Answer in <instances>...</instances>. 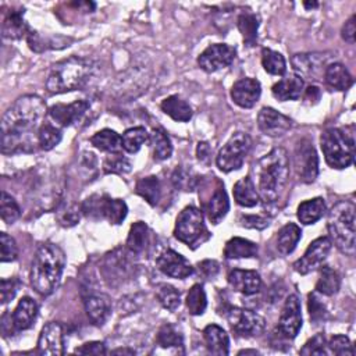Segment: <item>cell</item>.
I'll list each match as a JSON object with an SVG mask.
<instances>
[{
    "label": "cell",
    "mask_w": 356,
    "mask_h": 356,
    "mask_svg": "<svg viewBox=\"0 0 356 356\" xmlns=\"http://www.w3.org/2000/svg\"><path fill=\"white\" fill-rule=\"evenodd\" d=\"M47 113L42 97L36 95L18 97L1 120V153H32L38 143V131Z\"/></svg>",
    "instance_id": "6da1fadb"
},
{
    "label": "cell",
    "mask_w": 356,
    "mask_h": 356,
    "mask_svg": "<svg viewBox=\"0 0 356 356\" xmlns=\"http://www.w3.org/2000/svg\"><path fill=\"white\" fill-rule=\"evenodd\" d=\"M257 178V192L264 204H275L289 179V157L285 149L274 147L264 154L253 168Z\"/></svg>",
    "instance_id": "7a4b0ae2"
},
{
    "label": "cell",
    "mask_w": 356,
    "mask_h": 356,
    "mask_svg": "<svg viewBox=\"0 0 356 356\" xmlns=\"http://www.w3.org/2000/svg\"><path fill=\"white\" fill-rule=\"evenodd\" d=\"M65 267V254L54 243L39 245L31 264V285L42 296L50 295L58 285Z\"/></svg>",
    "instance_id": "3957f363"
},
{
    "label": "cell",
    "mask_w": 356,
    "mask_h": 356,
    "mask_svg": "<svg viewBox=\"0 0 356 356\" xmlns=\"http://www.w3.org/2000/svg\"><path fill=\"white\" fill-rule=\"evenodd\" d=\"M95 63L85 57L71 56L56 63L46 79L50 93H65L82 89L95 72Z\"/></svg>",
    "instance_id": "277c9868"
},
{
    "label": "cell",
    "mask_w": 356,
    "mask_h": 356,
    "mask_svg": "<svg viewBox=\"0 0 356 356\" xmlns=\"http://www.w3.org/2000/svg\"><path fill=\"white\" fill-rule=\"evenodd\" d=\"M355 204L348 200H341L328 213L327 228L330 234V241L334 243L342 253L353 256L356 250L355 241Z\"/></svg>",
    "instance_id": "5b68a950"
},
{
    "label": "cell",
    "mask_w": 356,
    "mask_h": 356,
    "mask_svg": "<svg viewBox=\"0 0 356 356\" xmlns=\"http://www.w3.org/2000/svg\"><path fill=\"white\" fill-rule=\"evenodd\" d=\"M320 146L325 163L331 168L349 167L355 159V139L352 134L341 128H327L320 136Z\"/></svg>",
    "instance_id": "8992f818"
},
{
    "label": "cell",
    "mask_w": 356,
    "mask_h": 356,
    "mask_svg": "<svg viewBox=\"0 0 356 356\" xmlns=\"http://www.w3.org/2000/svg\"><path fill=\"white\" fill-rule=\"evenodd\" d=\"M174 236L191 249H196L206 242L210 234L204 225L202 210L195 206H186L177 217Z\"/></svg>",
    "instance_id": "52a82bcc"
},
{
    "label": "cell",
    "mask_w": 356,
    "mask_h": 356,
    "mask_svg": "<svg viewBox=\"0 0 356 356\" xmlns=\"http://www.w3.org/2000/svg\"><path fill=\"white\" fill-rule=\"evenodd\" d=\"M82 214L90 220H106L108 224H121L128 213L127 203L122 199H113L108 195H92L81 206Z\"/></svg>",
    "instance_id": "ba28073f"
},
{
    "label": "cell",
    "mask_w": 356,
    "mask_h": 356,
    "mask_svg": "<svg viewBox=\"0 0 356 356\" xmlns=\"http://www.w3.org/2000/svg\"><path fill=\"white\" fill-rule=\"evenodd\" d=\"M250 145L252 140L246 132L234 134L216 156L218 170L222 172H231L241 168L246 154L249 153Z\"/></svg>",
    "instance_id": "9c48e42d"
},
{
    "label": "cell",
    "mask_w": 356,
    "mask_h": 356,
    "mask_svg": "<svg viewBox=\"0 0 356 356\" xmlns=\"http://www.w3.org/2000/svg\"><path fill=\"white\" fill-rule=\"evenodd\" d=\"M225 317L231 328L243 337H257L266 328L264 318L248 309L228 307L225 310Z\"/></svg>",
    "instance_id": "30bf717a"
},
{
    "label": "cell",
    "mask_w": 356,
    "mask_h": 356,
    "mask_svg": "<svg viewBox=\"0 0 356 356\" xmlns=\"http://www.w3.org/2000/svg\"><path fill=\"white\" fill-rule=\"evenodd\" d=\"M331 248H332V243L327 236H320L312 241L307 249L305 250L303 256L293 263L295 271H298L302 275H306L317 270L325 261L327 256L331 252Z\"/></svg>",
    "instance_id": "8fae6325"
},
{
    "label": "cell",
    "mask_w": 356,
    "mask_h": 356,
    "mask_svg": "<svg viewBox=\"0 0 356 356\" xmlns=\"http://www.w3.org/2000/svg\"><path fill=\"white\" fill-rule=\"evenodd\" d=\"M293 163L299 179L305 184H312L316 181L318 174V157L309 139H302L293 156Z\"/></svg>",
    "instance_id": "7c38bea8"
},
{
    "label": "cell",
    "mask_w": 356,
    "mask_h": 356,
    "mask_svg": "<svg viewBox=\"0 0 356 356\" xmlns=\"http://www.w3.org/2000/svg\"><path fill=\"white\" fill-rule=\"evenodd\" d=\"M235 49L225 43H214L206 47L197 57L199 67L206 72H216L228 67L235 60Z\"/></svg>",
    "instance_id": "4fadbf2b"
},
{
    "label": "cell",
    "mask_w": 356,
    "mask_h": 356,
    "mask_svg": "<svg viewBox=\"0 0 356 356\" xmlns=\"http://www.w3.org/2000/svg\"><path fill=\"white\" fill-rule=\"evenodd\" d=\"M88 110H89V103L86 100H75L68 104H63V103L53 104L49 108L47 115L54 125H57L58 128H63V127H71L74 124H78L85 117Z\"/></svg>",
    "instance_id": "5bb4252c"
},
{
    "label": "cell",
    "mask_w": 356,
    "mask_h": 356,
    "mask_svg": "<svg viewBox=\"0 0 356 356\" xmlns=\"http://www.w3.org/2000/svg\"><path fill=\"white\" fill-rule=\"evenodd\" d=\"M302 328V309L300 300L296 295H289L284 303L278 331L288 339H293Z\"/></svg>",
    "instance_id": "9a60e30c"
},
{
    "label": "cell",
    "mask_w": 356,
    "mask_h": 356,
    "mask_svg": "<svg viewBox=\"0 0 356 356\" xmlns=\"http://www.w3.org/2000/svg\"><path fill=\"white\" fill-rule=\"evenodd\" d=\"M157 268L167 277L184 280L193 274L192 264L178 252L172 249L164 250L156 260Z\"/></svg>",
    "instance_id": "2e32d148"
},
{
    "label": "cell",
    "mask_w": 356,
    "mask_h": 356,
    "mask_svg": "<svg viewBox=\"0 0 356 356\" xmlns=\"http://www.w3.org/2000/svg\"><path fill=\"white\" fill-rule=\"evenodd\" d=\"M38 353L43 356H60L64 353V332L60 323H47L38 338Z\"/></svg>",
    "instance_id": "e0dca14e"
},
{
    "label": "cell",
    "mask_w": 356,
    "mask_h": 356,
    "mask_svg": "<svg viewBox=\"0 0 356 356\" xmlns=\"http://www.w3.org/2000/svg\"><path fill=\"white\" fill-rule=\"evenodd\" d=\"M257 127L264 135L277 138L291 129L292 121L273 107H263L257 114Z\"/></svg>",
    "instance_id": "ac0fdd59"
},
{
    "label": "cell",
    "mask_w": 356,
    "mask_h": 356,
    "mask_svg": "<svg viewBox=\"0 0 356 356\" xmlns=\"http://www.w3.org/2000/svg\"><path fill=\"white\" fill-rule=\"evenodd\" d=\"M229 200L227 192L224 189V184L216 178V185L213 192L209 195L206 200H203V211L206 213L209 221L217 225L228 213Z\"/></svg>",
    "instance_id": "d6986e66"
},
{
    "label": "cell",
    "mask_w": 356,
    "mask_h": 356,
    "mask_svg": "<svg viewBox=\"0 0 356 356\" xmlns=\"http://www.w3.org/2000/svg\"><path fill=\"white\" fill-rule=\"evenodd\" d=\"M261 85L254 78H241L231 88L232 102L242 108H252L260 99Z\"/></svg>",
    "instance_id": "ffe728a7"
},
{
    "label": "cell",
    "mask_w": 356,
    "mask_h": 356,
    "mask_svg": "<svg viewBox=\"0 0 356 356\" xmlns=\"http://www.w3.org/2000/svg\"><path fill=\"white\" fill-rule=\"evenodd\" d=\"M227 280L234 291L246 296L257 293L261 288V278L256 270L234 268L229 271Z\"/></svg>",
    "instance_id": "44dd1931"
},
{
    "label": "cell",
    "mask_w": 356,
    "mask_h": 356,
    "mask_svg": "<svg viewBox=\"0 0 356 356\" xmlns=\"http://www.w3.org/2000/svg\"><path fill=\"white\" fill-rule=\"evenodd\" d=\"M83 305L89 320L95 325H103L111 314V302L106 293L89 292L83 298Z\"/></svg>",
    "instance_id": "7402d4cb"
},
{
    "label": "cell",
    "mask_w": 356,
    "mask_h": 356,
    "mask_svg": "<svg viewBox=\"0 0 356 356\" xmlns=\"http://www.w3.org/2000/svg\"><path fill=\"white\" fill-rule=\"evenodd\" d=\"M321 53H306V54H295L292 58V64L295 70L299 72V76H307L318 79V76L325 71V67L328 65L325 61V57Z\"/></svg>",
    "instance_id": "603a6c76"
},
{
    "label": "cell",
    "mask_w": 356,
    "mask_h": 356,
    "mask_svg": "<svg viewBox=\"0 0 356 356\" xmlns=\"http://www.w3.org/2000/svg\"><path fill=\"white\" fill-rule=\"evenodd\" d=\"M305 82L302 76L296 74H289L275 82L271 88L273 96L280 102L286 100H298L303 95Z\"/></svg>",
    "instance_id": "cb8c5ba5"
},
{
    "label": "cell",
    "mask_w": 356,
    "mask_h": 356,
    "mask_svg": "<svg viewBox=\"0 0 356 356\" xmlns=\"http://www.w3.org/2000/svg\"><path fill=\"white\" fill-rule=\"evenodd\" d=\"M32 29L24 19V8H11L7 11L3 24H1V33L4 39H21L26 38Z\"/></svg>",
    "instance_id": "d4e9b609"
},
{
    "label": "cell",
    "mask_w": 356,
    "mask_h": 356,
    "mask_svg": "<svg viewBox=\"0 0 356 356\" xmlns=\"http://www.w3.org/2000/svg\"><path fill=\"white\" fill-rule=\"evenodd\" d=\"M38 316V305L29 298L24 296L15 306L11 314V325L15 331H24L33 325Z\"/></svg>",
    "instance_id": "484cf974"
},
{
    "label": "cell",
    "mask_w": 356,
    "mask_h": 356,
    "mask_svg": "<svg viewBox=\"0 0 356 356\" xmlns=\"http://www.w3.org/2000/svg\"><path fill=\"white\" fill-rule=\"evenodd\" d=\"M206 348L211 355L222 356L229 353V338L225 330L217 324H209L203 330Z\"/></svg>",
    "instance_id": "4316f807"
},
{
    "label": "cell",
    "mask_w": 356,
    "mask_h": 356,
    "mask_svg": "<svg viewBox=\"0 0 356 356\" xmlns=\"http://www.w3.org/2000/svg\"><path fill=\"white\" fill-rule=\"evenodd\" d=\"M232 193H234L235 202L242 207H254L260 200L259 192L256 189V184L249 175L235 182Z\"/></svg>",
    "instance_id": "83f0119b"
},
{
    "label": "cell",
    "mask_w": 356,
    "mask_h": 356,
    "mask_svg": "<svg viewBox=\"0 0 356 356\" xmlns=\"http://www.w3.org/2000/svg\"><path fill=\"white\" fill-rule=\"evenodd\" d=\"M160 107L168 117H171L177 122H186L193 115V110L191 104L185 102L182 97H179L178 95H171L165 97L161 102Z\"/></svg>",
    "instance_id": "f1b7e54d"
},
{
    "label": "cell",
    "mask_w": 356,
    "mask_h": 356,
    "mask_svg": "<svg viewBox=\"0 0 356 356\" xmlns=\"http://www.w3.org/2000/svg\"><path fill=\"white\" fill-rule=\"evenodd\" d=\"M324 81L328 86L337 90H346L352 86L353 78L348 68L341 63H330L324 71Z\"/></svg>",
    "instance_id": "f546056e"
},
{
    "label": "cell",
    "mask_w": 356,
    "mask_h": 356,
    "mask_svg": "<svg viewBox=\"0 0 356 356\" xmlns=\"http://www.w3.org/2000/svg\"><path fill=\"white\" fill-rule=\"evenodd\" d=\"M325 213V202L323 197H313L302 202L298 206L296 216L299 221L305 225L317 222Z\"/></svg>",
    "instance_id": "4dcf8cb0"
},
{
    "label": "cell",
    "mask_w": 356,
    "mask_h": 356,
    "mask_svg": "<svg viewBox=\"0 0 356 356\" xmlns=\"http://www.w3.org/2000/svg\"><path fill=\"white\" fill-rule=\"evenodd\" d=\"M90 143L106 153L114 154L120 153L122 150V138L115 131L104 128L102 131H97L93 136H90Z\"/></svg>",
    "instance_id": "1f68e13d"
},
{
    "label": "cell",
    "mask_w": 356,
    "mask_h": 356,
    "mask_svg": "<svg viewBox=\"0 0 356 356\" xmlns=\"http://www.w3.org/2000/svg\"><path fill=\"white\" fill-rule=\"evenodd\" d=\"M257 254V245L249 239L234 236L231 238L224 248L225 259H242V257H254Z\"/></svg>",
    "instance_id": "d6a6232c"
},
{
    "label": "cell",
    "mask_w": 356,
    "mask_h": 356,
    "mask_svg": "<svg viewBox=\"0 0 356 356\" xmlns=\"http://www.w3.org/2000/svg\"><path fill=\"white\" fill-rule=\"evenodd\" d=\"M149 245V227L143 221H136L131 225L127 248L134 254H140Z\"/></svg>",
    "instance_id": "836d02e7"
},
{
    "label": "cell",
    "mask_w": 356,
    "mask_h": 356,
    "mask_svg": "<svg viewBox=\"0 0 356 356\" xmlns=\"http://www.w3.org/2000/svg\"><path fill=\"white\" fill-rule=\"evenodd\" d=\"M302 236L300 228L293 224L288 222L285 224L277 234V249L281 254H289L296 248L299 239Z\"/></svg>",
    "instance_id": "e575fe53"
},
{
    "label": "cell",
    "mask_w": 356,
    "mask_h": 356,
    "mask_svg": "<svg viewBox=\"0 0 356 356\" xmlns=\"http://www.w3.org/2000/svg\"><path fill=\"white\" fill-rule=\"evenodd\" d=\"M339 286L341 277L338 271L330 266H323L320 268V275L316 282V292L325 296H332L339 291Z\"/></svg>",
    "instance_id": "d590c367"
},
{
    "label": "cell",
    "mask_w": 356,
    "mask_h": 356,
    "mask_svg": "<svg viewBox=\"0 0 356 356\" xmlns=\"http://www.w3.org/2000/svg\"><path fill=\"white\" fill-rule=\"evenodd\" d=\"M156 342L163 349L174 348L177 350L178 349L184 350V335L177 325L170 324V323L163 324L160 327L157 337H156Z\"/></svg>",
    "instance_id": "8d00e7d4"
},
{
    "label": "cell",
    "mask_w": 356,
    "mask_h": 356,
    "mask_svg": "<svg viewBox=\"0 0 356 356\" xmlns=\"http://www.w3.org/2000/svg\"><path fill=\"white\" fill-rule=\"evenodd\" d=\"M135 192L142 196L150 206H156L161 196V185L156 175H149L138 179Z\"/></svg>",
    "instance_id": "74e56055"
},
{
    "label": "cell",
    "mask_w": 356,
    "mask_h": 356,
    "mask_svg": "<svg viewBox=\"0 0 356 356\" xmlns=\"http://www.w3.org/2000/svg\"><path fill=\"white\" fill-rule=\"evenodd\" d=\"M149 140L152 143L154 160L163 161L170 159V156L172 154V145L163 128H154L149 135Z\"/></svg>",
    "instance_id": "f35d334b"
},
{
    "label": "cell",
    "mask_w": 356,
    "mask_h": 356,
    "mask_svg": "<svg viewBox=\"0 0 356 356\" xmlns=\"http://www.w3.org/2000/svg\"><path fill=\"white\" fill-rule=\"evenodd\" d=\"M238 29L242 33L243 42L248 46H254L257 42L259 31V17L253 13H242L238 17Z\"/></svg>",
    "instance_id": "ab89813d"
},
{
    "label": "cell",
    "mask_w": 356,
    "mask_h": 356,
    "mask_svg": "<svg viewBox=\"0 0 356 356\" xmlns=\"http://www.w3.org/2000/svg\"><path fill=\"white\" fill-rule=\"evenodd\" d=\"M154 295L159 303L170 312H175L181 306V292L171 284H167V282L159 284L156 286Z\"/></svg>",
    "instance_id": "60d3db41"
},
{
    "label": "cell",
    "mask_w": 356,
    "mask_h": 356,
    "mask_svg": "<svg viewBox=\"0 0 356 356\" xmlns=\"http://www.w3.org/2000/svg\"><path fill=\"white\" fill-rule=\"evenodd\" d=\"M63 138L61 129L53 122H43L38 131V145L42 150H51Z\"/></svg>",
    "instance_id": "b9f144b4"
},
{
    "label": "cell",
    "mask_w": 356,
    "mask_h": 356,
    "mask_svg": "<svg viewBox=\"0 0 356 356\" xmlns=\"http://www.w3.org/2000/svg\"><path fill=\"white\" fill-rule=\"evenodd\" d=\"M122 149L128 153H136L149 140V134L143 127H134L122 134Z\"/></svg>",
    "instance_id": "7bdbcfd3"
},
{
    "label": "cell",
    "mask_w": 356,
    "mask_h": 356,
    "mask_svg": "<svg viewBox=\"0 0 356 356\" xmlns=\"http://www.w3.org/2000/svg\"><path fill=\"white\" fill-rule=\"evenodd\" d=\"M261 65L266 72L271 75H284L286 71V61L284 56L271 49L261 50Z\"/></svg>",
    "instance_id": "ee69618b"
},
{
    "label": "cell",
    "mask_w": 356,
    "mask_h": 356,
    "mask_svg": "<svg viewBox=\"0 0 356 356\" xmlns=\"http://www.w3.org/2000/svg\"><path fill=\"white\" fill-rule=\"evenodd\" d=\"M186 307L191 314L200 316L207 307V296L202 284H195L186 295Z\"/></svg>",
    "instance_id": "f6af8a7d"
},
{
    "label": "cell",
    "mask_w": 356,
    "mask_h": 356,
    "mask_svg": "<svg viewBox=\"0 0 356 356\" xmlns=\"http://www.w3.org/2000/svg\"><path fill=\"white\" fill-rule=\"evenodd\" d=\"M0 216L1 220L7 224H13L15 222L19 216H21V209L18 206V203L15 202V199L8 195L6 191L1 192V199H0Z\"/></svg>",
    "instance_id": "bcb514c9"
},
{
    "label": "cell",
    "mask_w": 356,
    "mask_h": 356,
    "mask_svg": "<svg viewBox=\"0 0 356 356\" xmlns=\"http://www.w3.org/2000/svg\"><path fill=\"white\" fill-rule=\"evenodd\" d=\"M103 168L107 174H127L131 171L132 164L121 153H114L104 160Z\"/></svg>",
    "instance_id": "7dc6e473"
},
{
    "label": "cell",
    "mask_w": 356,
    "mask_h": 356,
    "mask_svg": "<svg viewBox=\"0 0 356 356\" xmlns=\"http://www.w3.org/2000/svg\"><path fill=\"white\" fill-rule=\"evenodd\" d=\"M307 307H309V314L310 318L314 324L323 323L327 318V307L321 302V299L317 296V292H310L307 295Z\"/></svg>",
    "instance_id": "c3c4849f"
},
{
    "label": "cell",
    "mask_w": 356,
    "mask_h": 356,
    "mask_svg": "<svg viewBox=\"0 0 356 356\" xmlns=\"http://www.w3.org/2000/svg\"><path fill=\"white\" fill-rule=\"evenodd\" d=\"M328 352L339 356H353L355 349L350 339L346 335H334L327 343Z\"/></svg>",
    "instance_id": "681fc988"
},
{
    "label": "cell",
    "mask_w": 356,
    "mask_h": 356,
    "mask_svg": "<svg viewBox=\"0 0 356 356\" xmlns=\"http://www.w3.org/2000/svg\"><path fill=\"white\" fill-rule=\"evenodd\" d=\"M0 249H1V254L0 259L3 263L7 261H14L17 259L18 254V249H17V243L14 241L13 236H10L6 232L0 234Z\"/></svg>",
    "instance_id": "f907efd6"
},
{
    "label": "cell",
    "mask_w": 356,
    "mask_h": 356,
    "mask_svg": "<svg viewBox=\"0 0 356 356\" xmlns=\"http://www.w3.org/2000/svg\"><path fill=\"white\" fill-rule=\"evenodd\" d=\"M327 353L330 352L327 350L325 337L321 332L312 337L300 349V355H327Z\"/></svg>",
    "instance_id": "816d5d0a"
},
{
    "label": "cell",
    "mask_w": 356,
    "mask_h": 356,
    "mask_svg": "<svg viewBox=\"0 0 356 356\" xmlns=\"http://www.w3.org/2000/svg\"><path fill=\"white\" fill-rule=\"evenodd\" d=\"M81 207L76 206H67L63 209H58L57 211V220L63 227H72L79 221L81 217Z\"/></svg>",
    "instance_id": "f5cc1de1"
},
{
    "label": "cell",
    "mask_w": 356,
    "mask_h": 356,
    "mask_svg": "<svg viewBox=\"0 0 356 356\" xmlns=\"http://www.w3.org/2000/svg\"><path fill=\"white\" fill-rule=\"evenodd\" d=\"M172 182L177 188L182 191H193L196 185V178L192 175V172L184 168H177L172 174Z\"/></svg>",
    "instance_id": "db71d44e"
},
{
    "label": "cell",
    "mask_w": 356,
    "mask_h": 356,
    "mask_svg": "<svg viewBox=\"0 0 356 356\" xmlns=\"http://www.w3.org/2000/svg\"><path fill=\"white\" fill-rule=\"evenodd\" d=\"M18 288H19V281L17 278H4V280H1V282H0L1 305H6L10 300H13Z\"/></svg>",
    "instance_id": "11a10c76"
},
{
    "label": "cell",
    "mask_w": 356,
    "mask_h": 356,
    "mask_svg": "<svg viewBox=\"0 0 356 356\" xmlns=\"http://www.w3.org/2000/svg\"><path fill=\"white\" fill-rule=\"evenodd\" d=\"M239 224L245 228H256V229H264L268 227V218L261 216H252V214H242L239 217Z\"/></svg>",
    "instance_id": "9f6ffc18"
},
{
    "label": "cell",
    "mask_w": 356,
    "mask_h": 356,
    "mask_svg": "<svg viewBox=\"0 0 356 356\" xmlns=\"http://www.w3.org/2000/svg\"><path fill=\"white\" fill-rule=\"evenodd\" d=\"M74 353H76V355H104V353H107V349H106L104 342L90 341V342H85L83 345L76 348L74 350Z\"/></svg>",
    "instance_id": "6f0895ef"
},
{
    "label": "cell",
    "mask_w": 356,
    "mask_h": 356,
    "mask_svg": "<svg viewBox=\"0 0 356 356\" xmlns=\"http://www.w3.org/2000/svg\"><path fill=\"white\" fill-rule=\"evenodd\" d=\"M197 267H199V271L206 278H214L220 271V264L216 260H203L197 264Z\"/></svg>",
    "instance_id": "680465c9"
},
{
    "label": "cell",
    "mask_w": 356,
    "mask_h": 356,
    "mask_svg": "<svg viewBox=\"0 0 356 356\" xmlns=\"http://www.w3.org/2000/svg\"><path fill=\"white\" fill-rule=\"evenodd\" d=\"M342 38L343 40H346L348 43H355V36H356V28H355V15H352L342 26Z\"/></svg>",
    "instance_id": "91938a15"
},
{
    "label": "cell",
    "mask_w": 356,
    "mask_h": 356,
    "mask_svg": "<svg viewBox=\"0 0 356 356\" xmlns=\"http://www.w3.org/2000/svg\"><path fill=\"white\" fill-rule=\"evenodd\" d=\"M196 156L197 160L203 164H209L210 163V157H211V149L209 146L207 142H199L197 147H196Z\"/></svg>",
    "instance_id": "94428289"
},
{
    "label": "cell",
    "mask_w": 356,
    "mask_h": 356,
    "mask_svg": "<svg viewBox=\"0 0 356 356\" xmlns=\"http://www.w3.org/2000/svg\"><path fill=\"white\" fill-rule=\"evenodd\" d=\"M305 92V100H309V103L310 104H314V103H317L318 102V99H320V89L317 88V86H313V85H310L306 90H303Z\"/></svg>",
    "instance_id": "6125c7cd"
},
{
    "label": "cell",
    "mask_w": 356,
    "mask_h": 356,
    "mask_svg": "<svg viewBox=\"0 0 356 356\" xmlns=\"http://www.w3.org/2000/svg\"><path fill=\"white\" fill-rule=\"evenodd\" d=\"M111 353H114V355H135V350L128 349V348H120V349L111 350Z\"/></svg>",
    "instance_id": "be15d7a7"
},
{
    "label": "cell",
    "mask_w": 356,
    "mask_h": 356,
    "mask_svg": "<svg viewBox=\"0 0 356 356\" xmlns=\"http://www.w3.org/2000/svg\"><path fill=\"white\" fill-rule=\"evenodd\" d=\"M238 355H259V352L254 349H243V350H239Z\"/></svg>",
    "instance_id": "e7e4bbea"
},
{
    "label": "cell",
    "mask_w": 356,
    "mask_h": 356,
    "mask_svg": "<svg viewBox=\"0 0 356 356\" xmlns=\"http://www.w3.org/2000/svg\"><path fill=\"white\" fill-rule=\"evenodd\" d=\"M303 6H305L306 8H314V7H317V6H318V3H316V1H313V3H309V1H303Z\"/></svg>",
    "instance_id": "03108f58"
}]
</instances>
